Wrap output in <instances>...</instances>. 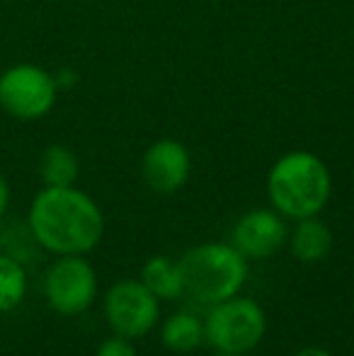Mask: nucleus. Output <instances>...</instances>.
Listing matches in <instances>:
<instances>
[{
	"label": "nucleus",
	"instance_id": "nucleus-1",
	"mask_svg": "<svg viewBox=\"0 0 354 356\" xmlns=\"http://www.w3.org/2000/svg\"><path fill=\"white\" fill-rule=\"evenodd\" d=\"M27 225L34 243L54 254H88L104 235V216L76 187H44L32 199Z\"/></svg>",
	"mask_w": 354,
	"mask_h": 356
},
{
	"label": "nucleus",
	"instance_id": "nucleus-2",
	"mask_svg": "<svg viewBox=\"0 0 354 356\" xmlns=\"http://www.w3.org/2000/svg\"><path fill=\"white\" fill-rule=\"evenodd\" d=\"M330 172L318 155L296 150L274 163L267 177L269 204L284 218L318 216L330 199Z\"/></svg>",
	"mask_w": 354,
	"mask_h": 356
},
{
	"label": "nucleus",
	"instance_id": "nucleus-3",
	"mask_svg": "<svg viewBox=\"0 0 354 356\" xmlns=\"http://www.w3.org/2000/svg\"><path fill=\"white\" fill-rule=\"evenodd\" d=\"M184 298L214 305L241 293L248 282V259L231 243H202L177 259Z\"/></svg>",
	"mask_w": 354,
	"mask_h": 356
},
{
	"label": "nucleus",
	"instance_id": "nucleus-4",
	"mask_svg": "<svg viewBox=\"0 0 354 356\" xmlns=\"http://www.w3.org/2000/svg\"><path fill=\"white\" fill-rule=\"evenodd\" d=\"M267 332V315L250 296L236 293L209 305L204 339L218 354H250Z\"/></svg>",
	"mask_w": 354,
	"mask_h": 356
},
{
	"label": "nucleus",
	"instance_id": "nucleus-5",
	"mask_svg": "<svg viewBox=\"0 0 354 356\" xmlns=\"http://www.w3.org/2000/svg\"><path fill=\"white\" fill-rule=\"evenodd\" d=\"M56 80L34 63H17L0 73V109L19 122H34L51 112Z\"/></svg>",
	"mask_w": 354,
	"mask_h": 356
},
{
	"label": "nucleus",
	"instance_id": "nucleus-6",
	"mask_svg": "<svg viewBox=\"0 0 354 356\" xmlns=\"http://www.w3.org/2000/svg\"><path fill=\"white\" fill-rule=\"evenodd\" d=\"M44 296L51 310L61 315H81L97 298V274L86 254H58L44 277Z\"/></svg>",
	"mask_w": 354,
	"mask_h": 356
},
{
	"label": "nucleus",
	"instance_id": "nucleus-7",
	"mask_svg": "<svg viewBox=\"0 0 354 356\" xmlns=\"http://www.w3.org/2000/svg\"><path fill=\"white\" fill-rule=\"evenodd\" d=\"M104 318L114 334L127 339L146 337L161 320V300L141 279H122L104 293Z\"/></svg>",
	"mask_w": 354,
	"mask_h": 356
},
{
	"label": "nucleus",
	"instance_id": "nucleus-8",
	"mask_svg": "<svg viewBox=\"0 0 354 356\" xmlns=\"http://www.w3.org/2000/svg\"><path fill=\"white\" fill-rule=\"evenodd\" d=\"M289 228L284 216L274 209H255L236 220L231 230V245L246 259H267L287 248Z\"/></svg>",
	"mask_w": 354,
	"mask_h": 356
},
{
	"label": "nucleus",
	"instance_id": "nucleus-9",
	"mask_svg": "<svg viewBox=\"0 0 354 356\" xmlns=\"http://www.w3.org/2000/svg\"><path fill=\"white\" fill-rule=\"evenodd\" d=\"M146 184L158 194H172L189 177V153L182 143L172 138L156 141L146 150L141 163Z\"/></svg>",
	"mask_w": 354,
	"mask_h": 356
},
{
	"label": "nucleus",
	"instance_id": "nucleus-10",
	"mask_svg": "<svg viewBox=\"0 0 354 356\" xmlns=\"http://www.w3.org/2000/svg\"><path fill=\"white\" fill-rule=\"evenodd\" d=\"M287 245L298 262L316 264L330 254L332 233L328 223H323L318 216H308V218L296 220V228L289 233Z\"/></svg>",
	"mask_w": 354,
	"mask_h": 356
},
{
	"label": "nucleus",
	"instance_id": "nucleus-11",
	"mask_svg": "<svg viewBox=\"0 0 354 356\" xmlns=\"http://www.w3.org/2000/svg\"><path fill=\"white\" fill-rule=\"evenodd\" d=\"M148 291L156 296L158 300H179L184 298V286L182 274H179L177 259L168 257V254H153L143 262L141 277Z\"/></svg>",
	"mask_w": 354,
	"mask_h": 356
},
{
	"label": "nucleus",
	"instance_id": "nucleus-12",
	"mask_svg": "<svg viewBox=\"0 0 354 356\" xmlns=\"http://www.w3.org/2000/svg\"><path fill=\"white\" fill-rule=\"evenodd\" d=\"M161 342L172 354H189L202 347L204 339V320L189 310H177L163 320Z\"/></svg>",
	"mask_w": 354,
	"mask_h": 356
},
{
	"label": "nucleus",
	"instance_id": "nucleus-13",
	"mask_svg": "<svg viewBox=\"0 0 354 356\" xmlns=\"http://www.w3.org/2000/svg\"><path fill=\"white\" fill-rule=\"evenodd\" d=\"M44 187H73L78 179V158L66 145H49L39 160Z\"/></svg>",
	"mask_w": 354,
	"mask_h": 356
},
{
	"label": "nucleus",
	"instance_id": "nucleus-14",
	"mask_svg": "<svg viewBox=\"0 0 354 356\" xmlns=\"http://www.w3.org/2000/svg\"><path fill=\"white\" fill-rule=\"evenodd\" d=\"M27 296V272L13 254L0 252V313L15 310Z\"/></svg>",
	"mask_w": 354,
	"mask_h": 356
},
{
	"label": "nucleus",
	"instance_id": "nucleus-15",
	"mask_svg": "<svg viewBox=\"0 0 354 356\" xmlns=\"http://www.w3.org/2000/svg\"><path fill=\"white\" fill-rule=\"evenodd\" d=\"M95 356H136L131 339L122 337V334H112V337L102 339Z\"/></svg>",
	"mask_w": 354,
	"mask_h": 356
},
{
	"label": "nucleus",
	"instance_id": "nucleus-16",
	"mask_svg": "<svg viewBox=\"0 0 354 356\" xmlns=\"http://www.w3.org/2000/svg\"><path fill=\"white\" fill-rule=\"evenodd\" d=\"M8 204H10V187H8V182H5L3 175H0V218H3L5 211H8Z\"/></svg>",
	"mask_w": 354,
	"mask_h": 356
},
{
	"label": "nucleus",
	"instance_id": "nucleus-17",
	"mask_svg": "<svg viewBox=\"0 0 354 356\" xmlns=\"http://www.w3.org/2000/svg\"><path fill=\"white\" fill-rule=\"evenodd\" d=\"M291 356H332L328 349H318V347H306V349H298Z\"/></svg>",
	"mask_w": 354,
	"mask_h": 356
},
{
	"label": "nucleus",
	"instance_id": "nucleus-18",
	"mask_svg": "<svg viewBox=\"0 0 354 356\" xmlns=\"http://www.w3.org/2000/svg\"><path fill=\"white\" fill-rule=\"evenodd\" d=\"M214 356H250V354H218V352H216Z\"/></svg>",
	"mask_w": 354,
	"mask_h": 356
}]
</instances>
